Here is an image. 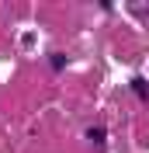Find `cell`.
Returning <instances> with one entry per match:
<instances>
[{
	"label": "cell",
	"instance_id": "obj_3",
	"mask_svg": "<svg viewBox=\"0 0 149 153\" xmlns=\"http://www.w3.org/2000/svg\"><path fill=\"white\" fill-rule=\"evenodd\" d=\"M132 91H135V94H139L142 101H146V97H149V84H146V80H142V76H135V80H132Z\"/></svg>",
	"mask_w": 149,
	"mask_h": 153
},
{
	"label": "cell",
	"instance_id": "obj_1",
	"mask_svg": "<svg viewBox=\"0 0 149 153\" xmlns=\"http://www.w3.org/2000/svg\"><path fill=\"white\" fill-rule=\"evenodd\" d=\"M87 139H90L94 146H104V143H108V132H104L101 125H90V129H87Z\"/></svg>",
	"mask_w": 149,
	"mask_h": 153
},
{
	"label": "cell",
	"instance_id": "obj_4",
	"mask_svg": "<svg viewBox=\"0 0 149 153\" xmlns=\"http://www.w3.org/2000/svg\"><path fill=\"white\" fill-rule=\"evenodd\" d=\"M128 10L135 14V18H146V14H149V0H146V4H128Z\"/></svg>",
	"mask_w": 149,
	"mask_h": 153
},
{
	"label": "cell",
	"instance_id": "obj_2",
	"mask_svg": "<svg viewBox=\"0 0 149 153\" xmlns=\"http://www.w3.org/2000/svg\"><path fill=\"white\" fill-rule=\"evenodd\" d=\"M49 63H52V73H63L69 59H66V52H52V59H49Z\"/></svg>",
	"mask_w": 149,
	"mask_h": 153
}]
</instances>
